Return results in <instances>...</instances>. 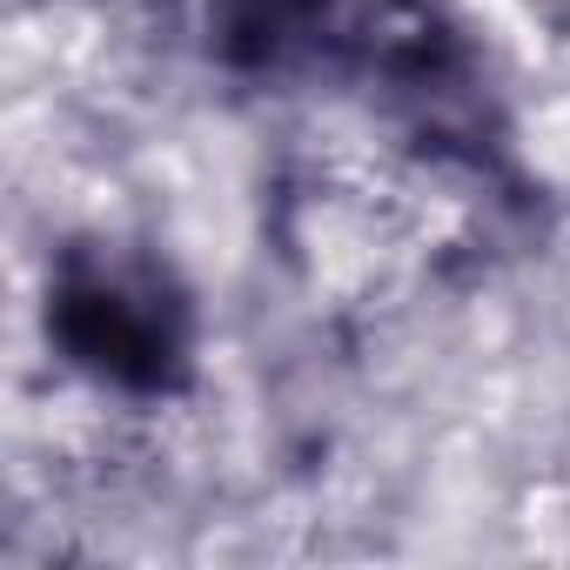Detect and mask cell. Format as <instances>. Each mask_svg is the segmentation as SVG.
<instances>
[{"mask_svg": "<svg viewBox=\"0 0 570 570\" xmlns=\"http://www.w3.org/2000/svg\"><path fill=\"white\" fill-rule=\"evenodd\" d=\"M48 356L121 403H175L202 376V303L188 275L128 235H75L41 282Z\"/></svg>", "mask_w": 570, "mask_h": 570, "instance_id": "cell-1", "label": "cell"}]
</instances>
